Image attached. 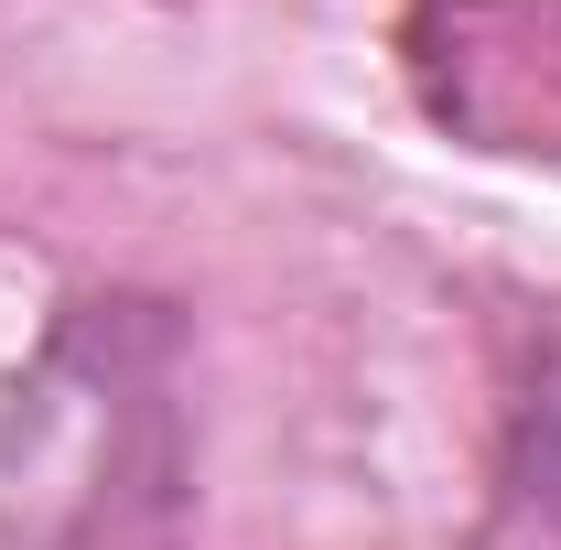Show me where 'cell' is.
<instances>
[{
    "mask_svg": "<svg viewBox=\"0 0 561 550\" xmlns=\"http://www.w3.org/2000/svg\"><path fill=\"white\" fill-rule=\"evenodd\" d=\"M486 550H561V324H540L486 485Z\"/></svg>",
    "mask_w": 561,
    "mask_h": 550,
    "instance_id": "cell-1",
    "label": "cell"
}]
</instances>
